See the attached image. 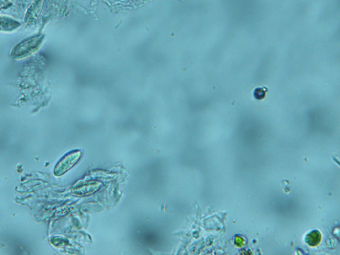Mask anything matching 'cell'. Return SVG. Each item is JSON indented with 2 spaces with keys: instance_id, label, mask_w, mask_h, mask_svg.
<instances>
[{
  "instance_id": "277c9868",
  "label": "cell",
  "mask_w": 340,
  "mask_h": 255,
  "mask_svg": "<svg viewBox=\"0 0 340 255\" xmlns=\"http://www.w3.org/2000/svg\"><path fill=\"white\" fill-rule=\"evenodd\" d=\"M102 187V184L97 181L88 182V183L84 184L79 187H75L72 189V192L77 196H88L92 193L95 192Z\"/></svg>"
},
{
  "instance_id": "ba28073f",
  "label": "cell",
  "mask_w": 340,
  "mask_h": 255,
  "mask_svg": "<svg viewBox=\"0 0 340 255\" xmlns=\"http://www.w3.org/2000/svg\"><path fill=\"white\" fill-rule=\"evenodd\" d=\"M11 5V3H10L8 0H0V9H5Z\"/></svg>"
},
{
  "instance_id": "9c48e42d",
  "label": "cell",
  "mask_w": 340,
  "mask_h": 255,
  "mask_svg": "<svg viewBox=\"0 0 340 255\" xmlns=\"http://www.w3.org/2000/svg\"><path fill=\"white\" fill-rule=\"evenodd\" d=\"M235 242L236 245L239 246V247H241V246L243 245V243H244V240H243L242 237H239V236H237V237L235 238Z\"/></svg>"
},
{
  "instance_id": "52a82bcc",
  "label": "cell",
  "mask_w": 340,
  "mask_h": 255,
  "mask_svg": "<svg viewBox=\"0 0 340 255\" xmlns=\"http://www.w3.org/2000/svg\"><path fill=\"white\" fill-rule=\"evenodd\" d=\"M255 97L257 99H263L265 96V92L262 88H257L255 91Z\"/></svg>"
},
{
  "instance_id": "8992f818",
  "label": "cell",
  "mask_w": 340,
  "mask_h": 255,
  "mask_svg": "<svg viewBox=\"0 0 340 255\" xmlns=\"http://www.w3.org/2000/svg\"><path fill=\"white\" fill-rule=\"evenodd\" d=\"M321 235L318 231H313L308 234L306 236V242L308 245L317 246L320 243Z\"/></svg>"
},
{
  "instance_id": "6da1fadb",
  "label": "cell",
  "mask_w": 340,
  "mask_h": 255,
  "mask_svg": "<svg viewBox=\"0 0 340 255\" xmlns=\"http://www.w3.org/2000/svg\"><path fill=\"white\" fill-rule=\"evenodd\" d=\"M44 38V34H38L21 41L14 47L13 50L11 51V57L15 59H22L33 55V53L40 49Z\"/></svg>"
},
{
  "instance_id": "7a4b0ae2",
  "label": "cell",
  "mask_w": 340,
  "mask_h": 255,
  "mask_svg": "<svg viewBox=\"0 0 340 255\" xmlns=\"http://www.w3.org/2000/svg\"><path fill=\"white\" fill-rule=\"evenodd\" d=\"M82 152L80 150H74L72 152H69L58 162L56 164L54 173L57 177L63 176L66 172H68L73 166L78 164V162L81 158Z\"/></svg>"
},
{
  "instance_id": "3957f363",
  "label": "cell",
  "mask_w": 340,
  "mask_h": 255,
  "mask_svg": "<svg viewBox=\"0 0 340 255\" xmlns=\"http://www.w3.org/2000/svg\"><path fill=\"white\" fill-rule=\"evenodd\" d=\"M44 3L45 0H34L26 10V16L24 18L25 22L33 23L36 21L42 12Z\"/></svg>"
},
{
  "instance_id": "5b68a950",
  "label": "cell",
  "mask_w": 340,
  "mask_h": 255,
  "mask_svg": "<svg viewBox=\"0 0 340 255\" xmlns=\"http://www.w3.org/2000/svg\"><path fill=\"white\" fill-rule=\"evenodd\" d=\"M20 26V23L11 17H0V32H13Z\"/></svg>"
}]
</instances>
